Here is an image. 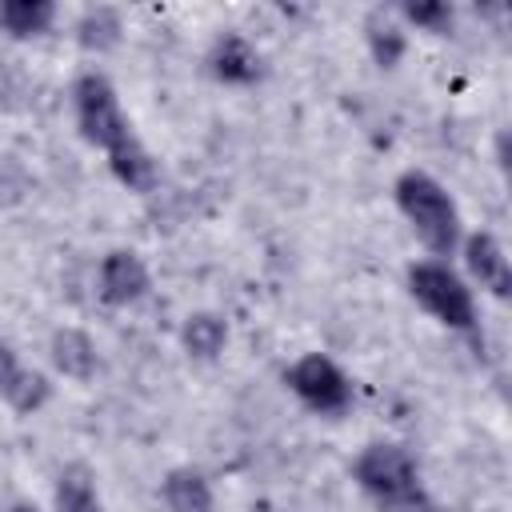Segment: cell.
Returning a JSON list of instances; mask_svg holds the SVG:
<instances>
[{
  "instance_id": "obj_13",
  "label": "cell",
  "mask_w": 512,
  "mask_h": 512,
  "mask_svg": "<svg viewBox=\"0 0 512 512\" xmlns=\"http://www.w3.org/2000/svg\"><path fill=\"white\" fill-rule=\"evenodd\" d=\"M180 344L192 360H216L228 344V324L216 312H192L180 328Z\"/></svg>"
},
{
  "instance_id": "obj_9",
  "label": "cell",
  "mask_w": 512,
  "mask_h": 512,
  "mask_svg": "<svg viewBox=\"0 0 512 512\" xmlns=\"http://www.w3.org/2000/svg\"><path fill=\"white\" fill-rule=\"evenodd\" d=\"M48 356H52V368L76 384L92 380L96 368H100V352H96V340L80 328H56L52 332V344H48Z\"/></svg>"
},
{
  "instance_id": "obj_11",
  "label": "cell",
  "mask_w": 512,
  "mask_h": 512,
  "mask_svg": "<svg viewBox=\"0 0 512 512\" xmlns=\"http://www.w3.org/2000/svg\"><path fill=\"white\" fill-rule=\"evenodd\" d=\"M160 496H164V508L168 512H212L216 508L212 484L196 468H172L160 480Z\"/></svg>"
},
{
  "instance_id": "obj_6",
  "label": "cell",
  "mask_w": 512,
  "mask_h": 512,
  "mask_svg": "<svg viewBox=\"0 0 512 512\" xmlns=\"http://www.w3.org/2000/svg\"><path fill=\"white\" fill-rule=\"evenodd\" d=\"M148 284H152V276H148L144 260L132 248H112L100 260V268H96V292L112 308H128V304L144 300L148 296Z\"/></svg>"
},
{
  "instance_id": "obj_10",
  "label": "cell",
  "mask_w": 512,
  "mask_h": 512,
  "mask_svg": "<svg viewBox=\"0 0 512 512\" xmlns=\"http://www.w3.org/2000/svg\"><path fill=\"white\" fill-rule=\"evenodd\" d=\"M108 168H112V176L128 188V192H152L156 184H160V168H156V156L128 132L120 144H112L108 148Z\"/></svg>"
},
{
  "instance_id": "obj_19",
  "label": "cell",
  "mask_w": 512,
  "mask_h": 512,
  "mask_svg": "<svg viewBox=\"0 0 512 512\" xmlns=\"http://www.w3.org/2000/svg\"><path fill=\"white\" fill-rule=\"evenodd\" d=\"M28 192H32V172L24 168V160L12 152H0V208L24 204Z\"/></svg>"
},
{
  "instance_id": "obj_2",
  "label": "cell",
  "mask_w": 512,
  "mask_h": 512,
  "mask_svg": "<svg viewBox=\"0 0 512 512\" xmlns=\"http://www.w3.org/2000/svg\"><path fill=\"white\" fill-rule=\"evenodd\" d=\"M352 480L388 508L420 504V468L400 444H368L352 464Z\"/></svg>"
},
{
  "instance_id": "obj_1",
  "label": "cell",
  "mask_w": 512,
  "mask_h": 512,
  "mask_svg": "<svg viewBox=\"0 0 512 512\" xmlns=\"http://www.w3.org/2000/svg\"><path fill=\"white\" fill-rule=\"evenodd\" d=\"M392 192H396V208L404 212V220L412 224L420 244L436 256H452L460 244V208L448 196V188L436 176L408 168V172H400Z\"/></svg>"
},
{
  "instance_id": "obj_16",
  "label": "cell",
  "mask_w": 512,
  "mask_h": 512,
  "mask_svg": "<svg viewBox=\"0 0 512 512\" xmlns=\"http://www.w3.org/2000/svg\"><path fill=\"white\" fill-rule=\"evenodd\" d=\"M56 512H100L96 476L84 464H68L56 476Z\"/></svg>"
},
{
  "instance_id": "obj_21",
  "label": "cell",
  "mask_w": 512,
  "mask_h": 512,
  "mask_svg": "<svg viewBox=\"0 0 512 512\" xmlns=\"http://www.w3.org/2000/svg\"><path fill=\"white\" fill-rule=\"evenodd\" d=\"M8 512H40V508H36V504H28V500H20V504H12Z\"/></svg>"
},
{
  "instance_id": "obj_22",
  "label": "cell",
  "mask_w": 512,
  "mask_h": 512,
  "mask_svg": "<svg viewBox=\"0 0 512 512\" xmlns=\"http://www.w3.org/2000/svg\"><path fill=\"white\" fill-rule=\"evenodd\" d=\"M412 512H416V508H412Z\"/></svg>"
},
{
  "instance_id": "obj_8",
  "label": "cell",
  "mask_w": 512,
  "mask_h": 512,
  "mask_svg": "<svg viewBox=\"0 0 512 512\" xmlns=\"http://www.w3.org/2000/svg\"><path fill=\"white\" fill-rule=\"evenodd\" d=\"M208 64H212V76L220 80V84H256L260 80V52H256V44L248 40V36H240V32H224L216 44H212V56H208Z\"/></svg>"
},
{
  "instance_id": "obj_15",
  "label": "cell",
  "mask_w": 512,
  "mask_h": 512,
  "mask_svg": "<svg viewBox=\"0 0 512 512\" xmlns=\"http://www.w3.org/2000/svg\"><path fill=\"white\" fill-rule=\"evenodd\" d=\"M120 32H124V20H120V12L116 8H108V4H96V8H88L80 20H76V40H80V48L84 52H112L116 44H120Z\"/></svg>"
},
{
  "instance_id": "obj_5",
  "label": "cell",
  "mask_w": 512,
  "mask_h": 512,
  "mask_svg": "<svg viewBox=\"0 0 512 512\" xmlns=\"http://www.w3.org/2000/svg\"><path fill=\"white\" fill-rule=\"evenodd\" d=\"M288 388L312 408V412H344L352 404V380L344 376V368L324 356V352H308L288 368Z\"/></svg>"
},
{
  "instance_id": "obj_3",
  "label": "cell",
  "mask_w": 512,
  "mask_h": 512,
  "mask_svg": "<svg viewBox=\"0 0 512 512\" xmlns=\"http://www.w3.org/2000/svg\"><path fill=\"white\" fill-rule=\"evenodd\" d=\"M408 292L412 300L436 316L440 324L456 328V332H472L476 328V300L472 288L444 264V260H420L408 268Z\"/></svg>"
},
{
  "instance_id": "obj_7",
  "label": "cell",
  "mask_w": 512,
  "mask_h": 512,
  "mask_svg": "<svg viewBox=\"0 0 512 512\" xmlns=\"http://www.w3.org/2000/svg\"><path fill=\"white\" fill-rule=\"evenodd\" d=\"M464 264H468L472 280L480 288H488L496 300H504L512 292V268H508V256L492 232H472L464 240Z\"/></svg>"
},
{
  "instance_id": "obj_17",
  "label": "cell",
  "mask_w": 512,
  "mask_h": 512,
  "mask_svg": "<svg viewBox=\"0 0 512 512\" xmlns=\"http://www.w3.org/2000/svg\"><path fill=\"white\" fill-rule=\"evenodd\" d=\"M0 396H4L20 416H32V412H40V408L48 404L52 384H48L44 372H36V368H20V372L12 376V384H8Z\"/></svg>"
},
{
  "instance_id": "obj_4",
  "label": "cell",
  "mask_w": 512,
  "mask_h": 512,
  "mask_svg": "<svg viewBox=\"0 0 512 512\" xmlns=\"http://www.w3.org/2000/svg\"><path fill=\"white\" fill-rule=\"evenodd\" d=\"M72 108H76V128L88 144L96 148H112L120 144L132 128H128V116L120 108V96L112 88V80L104 72H80L76 84H72Z\"/></svg>"
},
{
  "instance_id": "obj_14",
  "label": "cell",
  "mask_w": 512,
  "mask_h": 512,
  "mask_svg": "<svg viewBox=\"0 0 512 512\" xmlns=\"http://www.w3.org/2000/svg\"><path fill=\"white\" fill-rule=\"evenodd\" d=\"M364 40H368V52L380 68H396L408 52V36L392 12H372L364 24Z\"/></svg>"
},
{
  "instance_id": "obj_20",
  "label": "cell",
  "mask_w": 512,
  "mask_h": 512,
  "mask_svg": "<svg viewBox=\"0 0 512 512\" xmlns=\"http://www.w3.org/2000/svg\"><path fill=\"white\" fill-rule=\"evenodd\" d=\"M16 372H20V360H16V352L0 340V392L12 384V376H16Z\"/></svg>"
},
{
  "instance_id": "obj_12",
  "label": "cell",
  "mask_w": 512,
  "mask_h": 512,
  "mask_svg": "<svg viewBox=\"0 0 512 512\" xmlns=\"http://www.w3.org/2000/svg\"><path fill=\"white\" fill-rule=\"evenodd\" d=\"M56 20V4L52 0H4L0 4V28L12 40H32L44 36Z\"/></svg>"
},
{
  "instance_id": "obj_18",
  "label": "cell",
  "mask_w": 512,
  "mask_h": 512,
  "mask_svg": "<svg viewBox=\"0 0 512 512\" xmlns=\"http://www.w3.org/2000/svg\"><path fill=\"white\" fill-rule=\"evenodd\" d=\"M400 16L408 24H416L420 32H432V36H448L456 24V8L448 0H416V4H404Z\"/></svg>"
}]
</instances>
